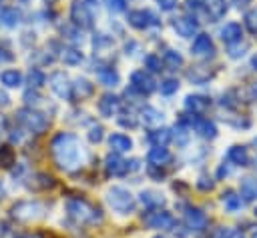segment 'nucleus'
<instances>
[{
    "label": "nucleus",
    "instance_id": "obj_1",
    "mask_svg": "<svg viewBox=\"0 0 257 238\" xmlns=\"http://www.w3.org/2000/svg\"><path fill=\"white\" fill-rule=\"evenodd\" d=\"M50 150H52V156H54V162L58 164V168H62L66 172L76 170L82 164L84 150H82L78 138L70 132H58L52 138Z\"/></svg>",
    "mask_w": 257,
    "mask_h": 238
},
{
    "label": "nucleus",
    "instance_id": "obj_2",
    "mask_svg": "<svg viewBox=\"0 0 257 238\" xmlns=\"http://www.w3.org/2000/svg\"><path fill=\"white\" fill-rule=\"evenodd\" d=\"M64 208H66V214L72 220L80 222V224H96V222L102 220L100 210L96 206H92L88 200H84V198H68Z\"/></svg>",
    "mask_w": 257,
    "mask_h": 238
},
{
    "label": "nucleus",
    "instance_id": "obj_3",
    "mask_svg": "<svg viewBox=\"0 0 257 238\" xmlns=\"http://www.w3.org/2000/svg\"><path fill=\"white\" fill-rule=\"evenodd\" d=\"M106 204L116 212V214H131L135 212V206H137V200L135 196L122 188V186H112L108 188L106 192Z\"/></svg>",
    "mask_w": 257,
    "mask_h": 238
},
{
    "label": "nucleus",
    "instance_id": "obj_4",
    "mask_svg": "<svg viewBox=\"0 0 257 238\" xmlns=\"http://www.w3.org/2000/svg\"><path fill=\"white\" fill-rule=\"evenodd\" d=\"M10 214L20 222H32L44 216V204L38 200H20L10 208Z\"/></svg>",
    "mask_w": 257,
    "mask_h": 238
},
{
    "label": "nucleus",
    "instance_id": "obj_5",
    "mask_svg": "<svg viewBox=\"0 0 257 238\" xmlns=\"http://www.w3.org/2000/svg\"><path fill=\"white\" fill-rule=\"evenodd\" d=\"M16 118H18V122H20L26 130H30V132H34V134H42V132L48 128V118H46L42 112L32 110V108H22Z\"/></svg>",
    "mask_w": 257,
    "mask_h": 238
},
{
    "label": "nucleus",
    "instance_id": "obj_6",
    "mask_svg": "<svg viewBox=\"0 0 257 238\" xmlns=\"http://www.w3.org/2000/svg\"><path fill=\"white\" fill-rule=\"evenodd\" d=\"M143 222H145L147 228H153V230H173V228H175V218H173V214L167 212V210H161V208L147 212V214L143 216Z\"/></svg>",
    "mask_w": 257,
    "mask_h": 238
},
{
    "label": "nucleus",
    "instance_id": "obj_7",
    "mask_svg": "<svg viewBox=\"0 0 257 238\" xmlns=\"http://www.w3.org/2000/svg\"><path fill=\"white\" fill-rule=\"evenodd\" d=\"M70 18L80 28H92V24H94V16H92L90 8L82 0H74L72 2V6H70Z\"/></svg>",
    "mask_w": 257,
    "mask_h": 238
},
{
    "label": "nucleus",
    "instance_id": "obj_8",
    "mask_svg": "<svg viewBox=\"0 0 257 238\" xmlns=\"http://www.w3.org/2000/svg\"><path fill=\"white\" fill-rule=\"evenodd\" d=\"M128 24L137 30H147L151 26H159L161 20L151 10H131L128 12Z\"/></svg>",
    "mask_w": 257,
    "mask_h": 238
},
{
    "label": "nucleus",
    "instance_id": "obj_9",
    "mask_svg": "<svg viewBox=\"0 0 257 238\" xmlns=\"http://www.w3.org/2000/svg\"><path fill=\"white\" fill-rule=\"evenodd\" d=\"M48 84L52 88V92L64 100H68L72 96V84L68 80V76L64 72H52L50 78H48Z\"/></svg>",
    "mask_w": 257,
    "mask_h": 238
},
{
    "label": "nucleus",
    "instance_id": "obj_10",
    "mask_svg": "<svg viewBox=\"0 0 257 238\" xmlns=\"http://www.w3.org/2000/svg\"><path fill=\"white\" fill-rule=\"evenodd\" d=\"M131 86H133L137 92H141V94H151V92L155 90L157 82L153 80V76H151L149 72H145V70H135V72L131 74Z\"/></svg>",
    "mask_w": 257,
    "mask_h": 238
},
{
    "label": "nucleus",
    "instance_id": "obj_11",
    "mask_svg": "<svg viewBox=\"0 0 257 238\" xmlns=\"http://www.w3.org/2000/svg\"><path fill=\"white\" fill-rule=\"evenodd\" d=\"M171 24H173V30L181 38H191L197 32V28H199L197 18H191V16H177V18H173Z\"/></svg>",
    "mask_w": 257,
    "mask_h": 238
},
{
    "label": "nucleus",
    "instance_id": "obj_12",
    "mask_svg": "<svg viewBox=\"0 0 257 238\" xmlns=\"http://www.w3.org/2000/svg\"><path fill=\"white\" fill-rule=\"evenodd\" d=\"M185 224H187V228H191V230H203V228L207 226V216H205V212H203L201 208L189 206V208L185 210Z\"/></svg>",
    "mask_w": 257,
    "mask_h": 238
},
{
    "label": "nucleus",
    "instance_id": "obj_13",
    "mask_svg": "<svg viewBox=\"0 0 257 238\" xmlns=\"http://www.w3.org/2000/svg\"><path fill=\"white\" fill-rule=\"evenodd\" d=\"M104 168H106V172L112 174V176H124V174L128 172V160L120 158V156L114 152V154H108V156L104 158Z\"/></svg>",
    "mask_w": 257,
    "mask_h": 238
},
{
    "label": "nucleus",
    "instance_id": "obj_14",
    "mask_svg": "<svg viewBox=\"0 0 257 238\" xmlns=\"http://www.w3.org/2000/svg\"><path fill=\"white\" fill-rule=\"evenodd\" d=\"M191 52H193L195 56H213V54H215V44H213L211 36H209V34H199V36L193 40Z\"/></svg>",
    "mask_w": 257,
    "mask_h": 238
},
{
    "label": "nucleus",
    "instance_id": "obj_15",
    "mask_svg": "<svg viewBox=\"0 0 257 238\" xmlns=\"http://www.w3.org/2000/svg\"><path fill=\"white\" fill-rule=\"evenodd\" d=\"M149 164L155 166V168H161V166H167L173 162V154L165 148V146H153L149 150V156H147Z\"/></svg>",
    "mask_w": 257,
    "mask_h": 238
},
{
    "label": "nucleus",
    "instance_id": "obj_16",
    "mask_svg": "<svg viewBox=\"0 0 257 238\" xmlns=\"http://www.w3.org/2000/svg\"><path fill=\"white\" fill-rule=\"evenodd\" d=\"M191 128H193L199 136H203V138H207V140H213V138L217 136V126H215L211 120H207V118L195 116V118L191 120Z\"/></svg>",
    "mask_w": 257,
    "mask_h": 238
},
{
    "label": "nucleus",
    "instance_id": "obj_17",
    "mask_svg": "<svg viewBox=\"0 0 257 238\" xmlns=\"http://www.w3.org/2000/svg\"><path fill=\"white\" fill-rule=\"evenodd\" d=\"M120 108V100L114 96V94H104L100 100H98V112L104 116V118H112Z\"/></svg>",
    "mask_w": 257,
    "mask_h": 238
},
{
    "label": "nucleus",
    "instance_id": "obj_18",
    "mask_svg": "<svg viewBox=\"0 0 257 238\" xmlns=\"http://www.w3.org/2000/svg\"><path fill=\"white\" fill-rule=\"evenodd\" d=\"M211 106V100L207 96H201V94H191L185 98V108L193 114H203L207 112V108Z\"/></svg>",
    "mask_w": 257,
    "mask_h": 238
},
{
    "label": "nucleus",
    "instance_id": "obj_19",
    "mask_svg": "<svg viewBox=\"0 0 257 238\" xmlns=\"http://www.w3.org/2000/svg\"><path fill=\"white\" fill-rule=\"evenodd\" d=\"M221 40L227 44V46H231V44H235V42H241V36H243V30H241V26L237 24V22H229V24H225L223 28H221Z\"/></svg>",
    "mask_w": 257,
    "mask_h": 238
},
{
    "label": "nucleus",
    "instance_id": "obj_20",
    "mask_svg": "<svg viewBox=\"0 0 257 238\" xmlns=\"http://www.w3.org/2000/svg\"><path fill=\"white\" fill-rule=\"evenodd\" d=\"M163 118H165L163 112L157 110V108H153V106H145V108L141 110V120H143V124L149 126V128L161 126V124H163Z\"/></svg>",
    "mask_w": 257,
    "mask_h": 238
},
{
    "label": "nucleus",
    "instance_id": "obj_21",
    "mask_svg": "<svg viewBox=\"0 0 257 238\" xmlns=\"http://www.w3.org/2000/svg\"><path fill=\"white\" fill-rule=\"evenodd\" d=\"M227 160L233 162L235 166H249L251 164V158H249V152L245 146H231L229 152H227Z\"/></svg>",
    "mask_w": 257,
    "mask_h": 238
},
{
    "label": "nucleus",
    "instance_id": "obj_22",
    "mask_svg": "<svg viewBox=\"0 0 257 238\" xmlns=\"http://www.w3.org/2000/svg\"><path fill=\"white\" fill-rule=\"evenodd\" d=\"M221 202H223V206H225L227 212H239V210L243 208V198H241V194H237V192H233V190L223 192Z\"/></svg>",
    "mask_w": 257,
    "mask_h": 238
},
{
    "label": "nucleus",
    "instance_id": "obj_23",
    "mask_svg": "<svg viewBox=\"0 0 257 238\" xmlns=\"http://www.w3.org/2000/svg\"><path fill=\"white\" fill-rule=\"evenodd\" d=\"M108 144H110V148H112L116 154L128 152V150L133 148V140H131L128 136H124V134H118V132L108 136Z\"/></svg>",
    "mask_w": 257,
    "mask_h": 238
},
{
    "label": "nucleus",
    "instance_id": "obj_24",
    "mask_svg": "<svg viewBox=\"0 0 257 238\" xmlns=\"http://www.w3.org/2000/svg\"><path fill=\"white\" fill-rule=\"evenodd\" d=\"M141 204L143 206H147V208H161L163 204H165V198H163V194H159V192H155V190H143L141 192Z\"/></svg>",
    "mask_w": 257,
    "mask_h": 238
},
{
    "label": "nucleus",
    "instance_id": "obj_25",
    "mask_svg": "<svg viewBox=\"0 0 257 238\" xmlns=\"http://www.w3.org/2000/svg\"><path fill=\"white\" fill-rule=\"evenodd\" d=\"M239 190H241L239 192L241 198H245V200H257V178H251V176L243 178Z\"/></svg>",
    "mask_w": 257,
    "mask_h": 238
},
{
    "label": "nucleus",
    "instance_id": "obj_26",
    "mask_svg": "<svg viewBox=\"0 0 257 238\" xmlns=\"http://www.w3.org/2000/svg\"><path fill=\"white\" fill-rule=\"evenodd\" d=\"M20 12L16 10V8H10V6H6V8H2L0 10V22L4 24V26H8V28H14V26H18L20 24Z\"/></svg>",
    "mask_w": 257,
    "mask_h": 238
},
{
    "label": "nucleus",
    "instance_id": "obj_27",
    "mask_svg": "<svg viewBox=\"0 0 257 238\" xmlns=\"http://www.w3.org/2000/svg\"><path fill=\"white\" fill-rule=\"evenodd\" d=\"M60 58H62L64 64L74 66V64H80L82 62V52L78 48H74V46H64L60 50Z\"/></svg>",
    "mask_w": 257,
    "mask_h": 238
},
{
    "label": "nucleus",
    "instance_id": "obj_28",
    "mask_svg": "<svg viewBox=\"0 0 257 238\" xmlns=\"http://www.w3.org/2000/svg\"><path fill=\"white\" fill-rule=\"evenodd\" d=\"M187 78H189L193 84H205V82L211 78V72H209L205 66H193V68L187 72Z\"/></svg>",
    "mask_w": 257,
    "mask_h": 238
},
{
    "label": "nucleus",
    "instance_id": "obj_29",
    "mask_svg": "<svg viewBox=\"0 0 257 238\" xmlns=\"http://www.w3.org/2000/svg\"><path fill=\"white\" fill-rule=\"evenodd\" d=\"M0 80L6 88H18L22 84V72L20 70H4Z\"/></svg>",
    "mask_w": 257,
    "mask_h": 238
},
{
    "label": "nucleus",
    "instance_id": "obj_30",
    "mask_svg": "<svg viewBox=\"0 0 257 238\" xmlns=\"http://www.w3.org/2000/svg\"><path fill=\"white\" fill-rule=\"evenodd\" d=\"M207 12L213 20H219L227 12V2L225 0H207Z\"/></svg>",
    "mask_w": 257,
    "mask_h": 238
},
{
    "label": "nucleus",
    "instance_id": "obj_31",
    "mask_svg": "<svg viewBox=\"0 0 257 238\" xmlns=\"http://www.w3.org/2000/svg\"><path fill=\"white\" fill-rule=\"evenodd\" d=\"M98 80H100V84H104V86H116L118 80H120V76H118V72L112 70V68H100V70H98Z\"/></svg>",
    "mask_w": 257,
    "mask_h": 238
},
{
    "label": "nucleus",
    "instance_id": "obj_32",
    "mask_svg": "<svg viewBox=\"0 0 257 238\" xmlns=\"http://www.w3.org/2000/svg\"><path fill=\"white\" fill-rule=\"evenodd\" d=\"M149 140L153 142V146H167L169 140H171V130H167V128L153 130V132L149 134Z\"/></svg>",
    "mask_w": 257,
    "mask_h": 238
},
{
    "label": "nucleus",
    "instance_id": "obj_33",
    "mask_svg": "<svg viewBox=\"0 0 257 238\" xmlns=\"http://www.w3.org/2000/svg\"><path fill=\"white\" fill-rule=\"evenodd\" d=\"M163 62H165V66H169L171 70H177V68L183 66V56H181L177 50H167L165 56H163Z\"/></svg>",
    "mask_w": 257,
    "mask_h": 238
},
{
    "label": "nucleus",
    "instance_id": "obj_34",
    "mask_svg": "<svg viewBox=\"0 0 257 238\" xmlns=\"http://www.w3.org/2000/svg\"><path fill=\"white\" fill-rule=\"evenodd\" d=\"M92 84L88 82V80H84V78H78L74 84H72V92L76 94V96H80V98H86V96H90L92 94Z\"/></svg>",
    "mask_w": 257,
    "mask_h": 238
},
{
    "label": "nucleus",
    "instance_id": "obj_35",
    "mask_svg": "<svg viewBox=\"0 0 257 238\" xmlns=\"http://www.w3.org/2000/svg\"><path fill=\"white\" fill-rule=\"evenodd\" d=\"M245 26L251 34H257V6L245 14Z\"/></svg>",
    "mask_w": 257,
    "mask_h": 238
},
{
    "label": "nucleus",
    "instance_id": "obj_36",
    "mask_svg": "<svg viewBox=\"0 0 257 238\" xmlns=\"http://www.w3.org/2000/svg\"><path fill=\"white\" fill-rule=\"evenodd\" d=\"M247 44L245 42H235V44H231V46H227V52H229V56L231 58H241L245 52H247Z\"/></svg>",
    "mask_w": 257,
    "mask_h": 238
},
{
    "label": "nucleus",
    "instance_id": "obj_37",
    "mask_svg": "<svg viewBox=\"0 0 257 238\" xmlns=\"http://www.w3.org/2000/svg\"><path fill=\"white\" fill-rule=\"evenodd\" d=\"M44 80H46V76H44L38 68H32V70H30V74H28V82H30V86L40 88V86L44 84Z\"/></svg>",
    "mask_w": 257,
    "mask_h": 238
},
{
    "label": "nucleus",
    "instance_id": "obj_38",
    "mask_svg": "<svg viewBox=\"0 0 257 238\" xmlns=\"http://www.w3.org/2000/svg\"><path fill=\"white\" fill-rule=\"evenodd\" d=\"M145 66L151 70V72H161L163 68V62H161V58L159 56H155V54H149L147 58H145Z\"/></svg>",
    "mask_w": 257,
    "mask_h": 238
},
{
    "label": "nucleus",
    "instance_id": "obj_39",
    "mask_svg": "<svg viewBox=\"0 0 257 238\" xmlns=\"http://www.w3.org/2000/svg\"><path fill=\"white\" fill-rule=\"evenodd\" d=\"M179 90V82L175 80V78H167V80H163L161 82V92L163 94H173V92H177Z\"/></svg>",
    "mask_w": 257,
    "mask_h": 238
},
{
    "label": "nucleus",
    "instance_id": "obj_40",
    "mask_svg": "<svg viewBox=\"0 0 257 238\" xmlns=\"http://www.w3.org/2000/svg\"><path fill=\"white\" fill-rule=\"evenodd\" d=\"M12 162H14V152H12V148L2 146V148H0V166H10Z\"/></svg>",
    "mask_w": 257,
    "mask_h": 238
},
{
    "label": "nucleus",
    "instance_id": "obj_41",
    "mask_svg": "<svg viewBox=\"0 0 257 238\" xmlns=\"http://www.w3.org/2000/svg\"><path fill=\"white\" fill-rule=\"evenodd\" d=\"M213 186H215V182H213L207 174H201V176H199V180H197V188H199V190H211Z\"/></svg>",
    "mask_w": 257,
    "mask_h": 238
},
{
    "label": "nucleus",
    "instance_id": "obj_42",
    "mask_svg": "<svg viewBox=\"0 0 257 238\" xmlns=\"http://www.w3.org/2000/svg\"><path fill=\"white\" fill-rule=\"evenodd\" d=\"M88 140L90 142H100L102 140V126H92L90 130H88Z\"/></svg>",
    "mask_w": 257,
    "mask_h": 238
},
{
    "label": "nucleus",
    "instance_id": "obj_43",
    "mask_svg": "<svg viewBox=\"0 0 257 238\" xmlns=\"http://www.w3.org/2000/svg\"><path fill=\"white\" fill-rule=\"evenodd\" d=\"M175 132H177V134H175V140H177L181 146H185V144H187V140H189V132H187V128L179 126Z\"/></svg>",
    "mask_w": 257,
    "mask_h": 238
},
{
    "label": "nucleus",
    "instance_id": "obj_44",
    "mask_svg": "<svg viewBox=\"0 0 257 238\" xmlns=\"http://www.w3.org/2000/svg\"><path fill=\"white\" fill-rule=\"evenodd\" d=\"M108 2V8L112 12H124L126 10V0H106Z\"/></svg>",
    "mask_w": 257,
    "mask_h": 238
},
{
    "label": "nucleus",
    "instance_id": "obj_45",
    "mask_svg": "<svg viewBox=\"0 0 257 238\" xmlns=\"http://www.w3.org/2000/svg\"><path fill=\"white\" fill-rule=\"evenodd\" d=\"M0 238H14V230L8 222H0Z\"/></svg>",
    "mask_w": 257,
    "mask_h": 238
},
{
    "label": "nucleus",
    "instance_id": "obj_46",
    "mask_svg": "<svg viewBox=\"0 0 257 238\" xmlns=\"http://www.w3.org/2000/svg\"><path fill=\"white\" fill-rule=\"evenodd\" d=\"M157 4L161 6V10H173L175 6H177V0H157Z\"/></svg>",
    "mask_w": 257,
    "mask_h": 238
},
{
    "label": "nucleus",
    "instance_id": "obj_47",
    "mask_svg": "<svg viewBox=\"0 0 257 238\" xmlns=\"http://www.w3.org/2000/svg\"><path fill=\"white\" fill-rule=\"evenodd\" d=\"M231 2H233L237 8H245V6H249V4H251V0H231Z\"/></svg>",
    "mask_w": 257,
    "mask_h": 238
},
{
    "label": "nucleus",
    "instance_id": "obj_48",
    "mask_svg": "<svg viewBox=\"0 0 257 238\" xmlns=\"http://www.w3.org/2000/svg\"><path fill=\"white\" fill-rule=\"evenodd\" d=\"M249 94H251L253 100H257V82H253V84L249 86Z\"/></svg>",
    "mask_w": 257,
    "mask_h": 238
},
{
    "label": "nucleus",
    "instance_id": "obj_49",
    "mask_svg": "<svg viewBox=\"0 0 257 238\" xmlns=\"http://www.w3.org/2000/svg\"><path fill=\"white\" fill-rule=\"evenodd\" d=\"M6 60H10V54H8L6 50L0 48V62H6Z\"/></svg>",
    "mask_w": 257,
    "mask_h": 238
},
{
    "label": "nucleus",
    "instance_id": "obj_50",
    "mask_svg": "<svg viewBox=\"0 0 257 238\" xmlns=\"http://www.w3.org/2000/svg\"><path fill=\"white\" fill-rule=\"evenodd\" d=\"M20 238H42L38 232H32V234H24V236H20Z\"/></svg>",
    "mask_w": 257,
    "mask_h": 238
},
{
    "label": "nucleus",
    "instance_id": "obj_51",
    "mask_svg": "<svg viewBox=\"0 0 257 238\" xmlns=\"http://www.w3.org/2000/svg\"><path fill=\"white\" fill-rule=\"evenodd\" d=\"M0 104H8V96L4 92H0Z\"/></svg>",
    "mask_w": 257,
    "mask_h": 238
},
{
    "label": "nucleus",
    "instance_id": "obj_52",
    "mask_svg": "<svg viewBox=\"0 0 257 238\" xmlns=\"http://www.w3.org/2000/svg\"><path fill=\"white\" fill-rule=\"evenodd\" d=\"M231 238H243V234H241V232H239V230H235V232H233V236H231Z\"/></svg>",
    "mask_w": 257,
    "mask_h": 238
},
{
    "label": "nucleus",
    "instance_id": "obj_53",
    "mask_svg": "<svg viewBox=\"0 0 257 238\" xmlns=\"http://www.w3.org/2000/svg\"><path fill=\"white\" fill-rule=\"evenodd\" d=\"M253 146H255V150H257V138H255V140H253Z\"/></svg>",
    "mask_w": 257,
    "mask_h": 238
},
{
    "label": "nucleus",
    "instance_id": "obj_54",
    "mask_svg": "<svg viewBox=\"0 0 257 238\" xmlns=\"http://www.w3.org/2000/svg\"><path fill=\"white\" fill-rule=\"evenodd\" d=\"M253 238H257V228H255V230H253Z\"/></svg>",
    "mask_w": 257,
    "mask_h": 238
},
{
    "label": "nucleus",
    "instance_id": "obj_55",
    "mask_svg": "<svg viewBox=\"0 0 257 238\" xmlns=\"http://www.w3.org/2000/svg\"><path fill=\"white\" fill-rule=\"evenodd\" d=\"M155 238H167V236H163V234H161V236H155Z\"/></svg>",
    "mask_w": 257,
    "mask_h": 238
}]
</instances>
